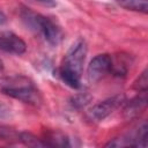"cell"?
<instances>
[{
    "label": "cell",
    "mask_w": 148,
    "mask_h": 148,
    "mask_svg": "<svg viewBox=\"0 0 148 148\" xmlns=\"http://www.w3.org/2000/svg\"><path fill=\"white\" fill-rule=\"evenodd\" d=\"M88 46L83 38H77L68 49L59 69V76L68 87L79 89L81 87V76L86 60Z\"/></svg>",
    "instance_id": "cell-1"
},
{
    "label": "cell",
    "mask_w": 148,
    "mask_h": 148,
    "mask_svg": "<svg viewBox=\"0 0 148 148\" xmlns=\"http://www.w3.org/2000/svg\"><path fill=\"white\" fill-rule=\"evenodd\" d=\"M20 16L29 30L40 36L51 46H58L61 43L64 37L62 30L52 18L35 13L29 8H22Z\"/></svg>",
    "instance_id": "cell-2"
},
{
    "label": "cell",
    "mask_w": 148,
    "mask_h": 148,
    "mask_svg": "<svg viewBox=\"0 0 148 148\" xmlns=\"http://www.w3.org/2000/svg\"><path fill=\"white\" fill-rule=\"evenodd\" d=\"M1 90L5 95L18 99L31 105H39L42 103V95L35 83L21 75H15L6 79L1 84Z\"/></svg>",
    "instance_id": "cell-3"
},
{
    "label": "cell",
    "mask_w": 148,
    "mask_h": 148,
    "mask_svg": "<svg viewBox=\"0 0 148 148\" xmlns=\"http://www.w3.org/2000/svg\"><path fill=\"white\" fill-rule=\"evenodd\" d=\"M126 102V96L124 94H117L104 101L94 104L87 112V118L92 123H99L113 113L118 108L124 105Z\"/></svg>",
    "instance_id": "cell-4"
},
{
    "label": "cell",
    "mask_w": 148,
    "mask_h": 148,
    "mask_svg": "<svg viewBox=\"0 0 148 148\" xmlns=\"http://www.w3.org/2000/svg\"><path fill=\"white\" fill-rule=\"evenodd\" d=\"M112 68V57L106 53L95 56L87 67V79L90 83L98 82L109 73Z\"/></svg>",
    "instance_id": "cell-5"
},
{
    "label": "cell",
    "mask_w": 148,
    "mask_h": 148,
    "mask_svg": "<svg viewBox=\"0 0 148 148\" xmlns=\"http://www.w3.org/2000/svg\"><path fill=\"white\" fill-rule=\"evenodd\" d=\"M146 147L147 146V123L142 121L135 130L123 135L121 138L113 139L108 142L105 147Z\"/></svg>",
    "instance_id": "cell-6"
},
{
    "label": "cell",
    "mask_w": 148,
    "mask_h": 148,
    "mask_svg": "<svg viewBox=\"0 0 148 148\" xmlns=\"http://www.w3.org/2000/svg\"><path fill=\"white\" fill-rule=\"evenodd\" d=\"M0 50L7 53L21 56L25 52L27 44L13 31L0 30Z\"/></svg>",
    "instance_id": "cell-7"
},
{
    "label": "cell",
    "mask_w": 148,
    "mask_h": 148,
    "mask_svg": "<svg viewBox=\"0 0 148 148\" xmlns=\"http://www.w3.org/2000/svg\"><path fill=\"white\" fill-rule=\"evenodd\" d=\"M147 91H140L138 96L132 98L128 102H125L124 108V116L127 119H132L139 116V113L145 110L147 105Z\"/></svg>",
    "instance_id": "cell-8"
},
{
    "label": "cell",
    "mask_w": 148,
    "mask_h": 148,
    "mask_svg": "<svg viewBox=\"0 0 148 148\" xmlns=\"http://www.w3.org/2000/svg\"><path fill=\"white\" fill-rule=\"evenodd\" d=\"M118 6L124 9L143 13L146 14L148 10V1L147 0H114Z\"/></svg>",
    "instance_id": "cell-9"
},
{
    "label": "cell",
    "mask_w": 148,
    "mask_h": 148,
    "mask_svg": "<svg viewBox=\"0 0 148 148\" xmlns=\"http://www.w3.org/2000/svg\"><path fill=\"white\" fill-rule=\"evenodd\" d=\"M17 139L28 147H49L44 139H39L29 132H21L17 134Z\"/></svg>",
    "instance_id": "cell-10"
},
{
    "label": "cell",
    "mask_w": 148,
    "mask_h": 148,
    "mask_svg": "<svg viewBox=\"0 0 148 148\" xmlns=\"http://www.w3.org/2000/svg\"><path fill=\"white\" fill-rule=\"evenodd\" d=\"M90 99H91V97L89 95H87V94H79V95H75L74 97H72L71 104L75 109H82L87 104H89Z\"/></svg>",
    "instance_id": "cell-11"
},
{
    "label": "cell",
    "mask_w": 148,
    "mask_h": 148,
    "mask_svg": "<svg viewBox=\"0 0 148 148\" xmlns=\"http://www.w3.org/2000/svg\"><path fill=\"white\" fill-rule=\"evenodd\" d=\"M148 87V79H147V69H143V72L138 76V79L133 83V88L135 90L140 91H147Z\"/></svg>",
    "instance_id": "cell-12"
},
{
    "label": "cell",
    "mask_w": 148,
    "mask_h": 148,
    "mask_svg": "<svg viewBox=\"0 0 148 148\" xmlns=\"http://www.w3.org/2000/svg\"><path fill=\"white\" fill-rule=\"evenodd\" d=\"M18 133L15 132L14 128L9 127V126H5V125H0V139L1 140H7V139H12L17 136Z\"/></svg>",
    "instance_id": "cell-13"
},
{
    "label": "cell",
    "mask_w": 148,
    "mask_h": 148,
    "mask_svg": "<svg viewBox=\"0 0 148 148\" xmlns=\"http://www.w3.org/2000/svg\"><path fill=\"white\" fill-rule=\"evenodd\" d=\"M9 114H10V109L7 105L0 103V118H6Z\"/></svg>",
    "instance_id": "cell-14"
},
{
    "label": "cell",
    "mask_w": 148,
    "mask_h": 148,
    "mask_svg": "<svg viewBox=\"0 0 148 148\" xmlns=\"http://www.w3.org/2000/svg\"><path fill=\"white\" fill-rule=\"evenodd\" d=\"M34 1H36L43 6H46V7H54L57 5L56 0H34Z\"/></svg>",
    "instance_id": "cell-15"
},
{
    "label": "cell",
    "mask_w": 148,
    "mask_h": 148,
    "mask_svg": "<svg viewBox=\"0 0 148 148\" xmlns=\"http://www.w3.org/2000/svg\"><path fill=\"white\" fill-rule=\"evenodd\" d=\"M6 21H7V17H6L5 13H3V12L0 9V25L5 24V23H6Z\"/></svg>",
    "instance_id": "cell-16"
},
{
    "label": "cell",
    "mask_w": 148,
    "mask_h": 148,
    "mask_svg": "<svg viewBox=\"0 0 148 148\" xmlns=\"http://www.w3.org/2000/svg\"><path fill=\"white\" fill-rule=\"evenodd\" d=\"M3 69V62H2V60L0 59V71H2Z\"/></svg>",
    "instance_id": "cell-17"
}]
</instances>
